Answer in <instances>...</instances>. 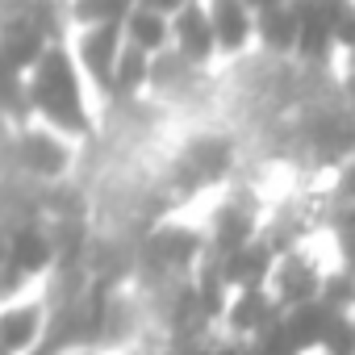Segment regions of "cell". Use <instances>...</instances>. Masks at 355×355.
I'll return each mask as SVG.
<instances>
[{"instance_id":"obj_1","label":"cell","mask_w":355,"mask_h":355,"mask_svg":"<svg viewBox=\"0 0 355 355\" xmlns=\"http://www.w3.org/2000/svg\"><path fill=\"white\" fill-rule=\"evenodd\" d=\"M26 101H30V113H38L55 134H63V138L92 134V117L84 105V76L63 42H51L38 55V63L30 67Z\"/></svg>"},{"instance_id":"obj_2","label":"cell","mask_w":355,"mask_h":355,"mask_svg":"<svg viewBox=\"0 0 355 355\" xmlns=\"http://www.w3.org/2000/svg\"><path fill=\"white\" fill-rule=\"evenodd\" d=\"M51 42L55 38L38 26L30 0H5L0 5V63L9 71H17V76L30 71Z\"/></svg>"},{"instance_id":"obj_3","label":"cell","mask_w":355,"mask_h":355,"mask_svg":"<svg viewBox=\"0 0 355 355\" xmlns=\"http://www.w3.org/2000/svg\"><path fill=\"white\" fill-rule=\"evenodd\" d=\"M167 51H175V59L189 67H205L218 55L201 0H184L175 13H167Z\"/></svg>"},{"instance_id":"obj_4","label":"cell","mask_w":355,"mask_h":355,"mask_svg":"<svg viewBox=\"0 0 355 355\" xmlns=\"http://www.w3.org/2000/svg\"><path fill=\"white\" fill-rule=\"evenodd\" d=\"M55 259V239L34 226V222H21L13 230H5V251H0V272H9V280H21V276H38L46 272Z\"/></svg>"},{"instance_id":"obj_5","label":"cell","mask_w":355,"mask_h":355,"mask_svg":"<svg viewBox=\"0 0 355 355\" xmlns=\"http://www.w3.org/2000/svg\"><path fill=\"white\" fill-rule=\"evenodd\" d=\"M272 263H276V251L268 239H247L243 247L226 251V255H214V272L222 276V284L234 293V288H263L268 276H272Z\"/></svg>"},{"instance_id":"obj_6","label":"cell","mask_w":355,"mask_h":355,"mask_svg":"<svg viewBox=\"0 0 355 355\" xmlns=\"http://www.w3.org/2000/svg\"><path fill=\"white\" fill-rule=\"evenodd\" d=\"M117 51H121V21L117 26H80L71 59H76L80 76H88L105 92L109 88V67H113Z\"/></svg>"},{"instance_id":"obj_7","label":"cell","mask_w":355,"mask_h":355,"mask_svg":"<svg viewBox=\"0 0 355 355\" xmlns=\"http://www.w3.org/2000/svg\"><path fill=\"white\" fill-rule=\"evenodd\" d=\"M318 284H322L318 263L305 259V255H297V251L284 255V259H276V263H272V276H268V293L276 297L280 309H293V305L313 301V297H318Z\"/></svg>"},{"instance_id":"obj_8","label":"cell","mask_w":355,"mask_h":355,"mask_svg":"<svg viewBox=\"0 0 355 355\" xmlns=\"http://www.w3.org/2000/svg\"><path fill=\"white\" fill-rule=\"evenodd\" d=\"M280 313H284V309L276 305V297L268 293V284H263V288H234V297H230L226 309H222L226 330H230L234 338H255V334L268 330Z\"/></svg>"},{"instance_id":"obj_9","label":"cell","mask_w":355,"mask_h":355,"mask_svg":"<svg viewBox=\"0 0 355 355\" xmlns=\"http://www.w3.org/2000/svg\"><path fill=\"white\" fill-rule=\"evenodd\" d=\"M13 155H17V167H21V171L46 175V180H51V175H63L67 163H71L67 142H63L59 134H51V130H26V134H17Z\"/></svg>"},{"instance_id":"obj_10","label":"cell","mask_w":355,"mask_h":355,"mask_svg":"<svg viewBox=\"0 0 355 355\" xmlns=\"http://www.w3.org/2000/svg\"><path fill=\"white\" fill-rule=\"evenodd\" d=\"M209 30H214V46L222 55H243L251 46V9L243 0H201Z\"/></svg>"},{"instance_id":"obj_11","label":"cell","mask_w":355,"mask_h":355,"mask_svg":"<svg viewBox=\"0 0 355 355\" xmlns=\"http://www.w3.org/2000/svg\"><path fill=\"white\" fill-rule=\"evenodd\" d=\"M42 326H46L42 305H34V301L5 305L0 309V351L5 355H30L42 338Z\"/></svg>"},{"instance_id":"obj_12","label":"cell","mask_w":355,"mask_h":355,"mask_svg":"<svg viewBox=\"0 0 355 355\" xmlns=\"http://www.w3.org/2000/svg\"><path fill=\"white\" fill-rule=\"evenodd\" d=\"M251 38H259V46L272 51V55H293V46H297V9H293V0L251 13Z\"/></svg>"},{"instance_id":"obj_13","label":"cell","mask_w":355,"mask_h":355,"mask_svg":"<svg viewBox=\"0 0 355 355\" xmlns=\"http://www.w3.org/2000/svg\"><path fill=\"white\" fill-rule=\"evenodd\" d=\"M121 42L146 51V55H163L167 51V13L150 9V5H130L121 17Z\"/></svg>"},{"instance_id":"obj_14","label":"cell","mask_w":355,"mask_h":355,"mask_svg":"<svg viewBox=\"0 0 355 355\" xmlns=\"http://www.w3.org/2000/svg\"><path fill=\"white\" fill-rule=\"evenodd\" d=\"M146 80H150V55L130 46V42H121V51H117V59L109 67V88L105 92L117 96V101H134L146 88Z\"/></svg>"},{"instance_id":"obj_15","label":"cell","mask_w":355,"mask_h":355,"mask_svg":"<svg viewBox=\"0 0 355 355\" xmlns=\"http://www.w3.org/2000/svg\"><path fill=\"white\" fill-rule=\"evenodd\" d=\"M247 239H255V218L247 205H222L218 222H214V234H209V255H226L234 247H243Z\"/></svg>"},{"instance_id":"obj_16","label":"cell","mask_w":355,"mask_h":355,"mask_svg":"<svg viewBox=\"0 0 355 355\" xmlns=\"http://www.w3.org/2000/svg\"><path fill=\"white\" fill-rule=\"evenodd\" d=\"M201 247H205V239H201L197 230H163V234L155 239V251H159L167 263H175V268H189V263L201 255Z\"/></svg>"},{"instance_id":"obj_17","label":"cell","mask_w":355,"mask_h":355,"mask_svg":"<svg viewBox=\"0 0 355 355\" xmlns=\"http://www.w3.org/2000/svg\"><path fill=\"white\" fill-rule=\"evenodd\" d=\"M130 9V0H71L67 17L76 26H117Z\"/></svg>"},{"instance_id":"obj_18","label":"cell","mask_w":355,"mask_h":355,"mask_svg":"<svg viewBox=\"0 0 355 355\" xmlns=\"http://www.w3.org/2000/svg\"><path fill=\"white\" fill-rule=\"evenodd\" d=\"M0 113L9 117H30V101H26V84L17 71H9L0 63Z\"/></svg>"},{"instance_id":"obj_19","label":"cell","mask_w":355,"mask_h":355,"mask_svg":"<svg viewBox=\"0 0 355 355\" xmlns=\"http://www.w3.org/2000/svg\"><path fill=\"white\" fill-rule=\"evenodd\" d=\"M142 5H150V9H159V13H175L184 0H142Z\"/></svg>"},{"instance_id":"obj_20","label":"cell","mask_w":355,"mask_h":355,"mask_svg":"<svg viewBox=\"0 0 355 355\" xmlns=\"http://www.w3.org/2000/svg\"><path fill=\"white\" fill-rule=\"evenodd\" d=\"M243 5H247L251 13H259V9H272V5H284V0H243Z\"/></svg>"}]
</instances>
